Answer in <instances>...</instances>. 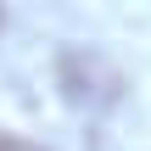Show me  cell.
Masks as SVG:
<instances>
[{"label": "cell", "instance_id": "obj_1", "mask_svg": "<svg viewBox=\"0 0 151 151\" xmlns=\"http://www.w3.org/2000/svg\"><path fill=\"white\" fill-rule=\"evenodd\" d=\"M56 78H62V90H67L73 106H112L123 95V73L101 50H62Z\"/></svg>", "mask_w": 151, "mask_h": 151}, {"label": "cell", "instance_id": "obj_2", "mask_svg": "<svg viewBox=\"0 0 151 151\" xmlns=\"http://www.w3.org/2000/svg\"><path fill=\"white\" fill-rule=\"evenodd\" d=\"M0 151H34V146H22V140H0Z\"/></svg>", "mask_w": 151, "mask_h": 151}]
</instances>
